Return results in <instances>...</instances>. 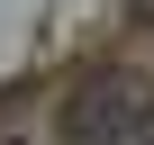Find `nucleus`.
Instances as JSON below:
<instances>
[{
    "label": "nucleus",
    "mask_w": 154,
    "mask_h": 145,
    "mask_svg": "<svg viewBox=\"0 0 154 145\" xmlns=\"http://www.w3.org/2000/svg\"><path fill=\"white\" fill-rule=\"evenodd\" d=\"M145 118H154V91L136 72H100V82H82V100H72V136L82 145H136Z\"/></svg>",
    "instance_id": "obj_1"
}]
</instances>
